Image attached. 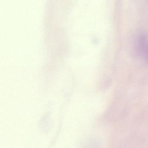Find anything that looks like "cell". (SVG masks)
Listing matches in <instances>:
<instances>
[{"instance_id": "cell-1", "label": "cell", "mask_w": 148, "mask_h": 148, "mask_svg": "<svg viewBox=\"0 0 148 148\" xmlns=\"http://www.w3.org/2000/svg\"><path fill=\"white\" fill-rule=\"evenodd\" d=\"M137 49L142 58L148 62V36L145 34L139 36L137 41Z\"/></svg>"}]
</instances>
